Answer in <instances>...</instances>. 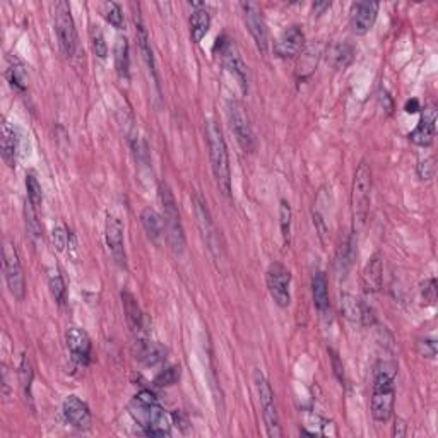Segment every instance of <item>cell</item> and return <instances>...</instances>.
<instances>
[{"instance_id":"ee69618b","label":"cell","mask_w":438,"mask_h":438,"mask_svg":"<svg viewBox=\"0 0 438 438\" xmlns=\"http://www.w3.org/2000/svg\"><path fill=\"white\" fill-rule=\"evenodd\" d=\"M330 355H332V365H334V373L337 375V378L342 382L344 380V371H342V365L339 362V358H337V355L334 351H330Z\"/></svg>"},{"instance_id":"8fae6325","label":"cell","mask_w":438,"mask_h":438,"mask_svg":"<svg viewBox=\"0 0 438 438\" xmlns=\"http://www.w3.org/2000/svg\"><path fill=\"white\" fill-rule=\"evenodd\" d=\"M228 117H230L231 128H233L235 135H237V141L240 142V146L245 151H253L255 147V139H253L252 127H250L249 115H246L244 105L237 99H231L228 103Z\"/></svg>"},{"instance_id":"bcb514c9","label":"cell","mask_w":438,"mask_h":438,"mask_svg":"<svg viewBox=\"0 0 438 438\" xmlns=\"http://www.w3.org/2000/svg\"><path fill=\"white\" fill-rule=\"evenodd\" d=\"M327 9H330V2H315L314 3V12L315 14H323Z\"/></svg>"},{"instance_id":"277c9868","label":"cell","mask_w":438,"mask_h":438,"mask_svg":"<svg viewBox=\"0 0 438 438\" xmlns=\"http://www.w3.org/2000/svg\"><path fill=\"white\" fill-rule=\"evenodd\" d=\"M160 202L163 208V224L167 231L168 244L175 253H183L185 250V233H183L182 218H180L178 205H176L175 197H173L170 187L165 182L160 183Z\"/></svg>"},{"instance_id":"e0dca14e","label":"cell","mask_w":438,"mask_h":438,"mask_svg":"<svg viewBox=\"0 0 438 438\" xmlns=\"http://www.w3.org/2000/svg\"><path fill=\"white\" fill-rule=\"evenodd\" d=\"M64 416L74 428L83 430V432L90 430L91 423H93V416H91L90 407L77 396H69L64 401Z\"/></svg>"},{"instance_id":"d590c367","label":"cell","mask_w":438,"mask_h":438,"mask_svg":"<svg viewBox=\"0 0 438 438\" xmlns=\"http://www.w3.org/2000/svg\"><path fill=\"white\" fill-rule=\"evenodd\" d=\"M353 60V49L349 45H337L332 51V64L337 69H346Z\"/></svg>"},{"instance_id":"cb8c5ba5","label":"cell","mask_w":438,"mask_h":438,"mask_svg":"<svg viewBox=\"0 0 438 438\" xmlns=\"http://www.w3.org/2000/svg\"><path fill=\"white\" fill-rule=\"evenodd\" d=\"M17 149H19V137H17L16 130L10 127L9 122L3 120L2 122V158L7 163V167H16V156Z\"/></svg>"},{"instance_id":"7dc6e473","label":"cell","mask_w":438,"mask_h":438,"mask_svg":"<svg viewBox=\"0 0 438 438\" xmlns=\"http://www.w3.org/2000/svg\"><path fill=\"white\" fill-rule=\"evenodd\" d=\"M406 435V425H403V423H397L394 425V437H404Z\"/></svg>"},{"instance_id":"f35d334b","label":"cell","mask_w":438,"mask_h":438,"mask_svg":"<svg viewBox=\"0 0 438 438\" xmlns=\"http://www.w3.org/2000/svg\"><path fill=\"white\" fill-rule=\"evenodd\" d=\"M178 378H180V368L178 367H170L158 375L156 380H154V384L160 385V387H170V385L178 382Z\"/></svg>"},{"instance_id":"60d3db41","label":"cell","mask_w":438,"mask_h":438,"mask_svg":"<svg viewBox=\"0 0 438 438\" xmlns=\"http://www.w3.org/2000/svg\"><path fill=\"white\" fill-rule=\"evenodd\" d=\"M421 298L426 305H435L437 301V281L433 278L421 283Z\"/></svg>"},{"instance_id":"4316f807","label":"cell","mask_w":438,"mask_h":438,"mask_svg":"<svg viewBox=\"0 0 438 438\" xmlns=\"http://www.w3.org/2000/svg\"><path fill=\"white\" fill-rule=\"evenodd\" d=\"M209 26H211V16H209V12L204 7H197L192 12V16H190V35H192V40L195 43L202 42V38L208 35Z\"/></svg>"},{"instance_id":"7402d4cb","label":"cell","mask_w":438,"mask_h":438,"mask_svg":"<svg viewBox=\"0 0 438 438\" xmlns=\"http://www.w3.org/2000/svg\"><path fill=\"white\" fill-rule=\"evenodd\" d=\"M312 293H314V305L319 314L326 317L330 310L329 288H327V278L322 271H317L312 279Z\"/></svg>"},{"instance_id":"ac0fdd59","label":"cell","mask_w":438,"mask_h":438,"mask_svg":"<svg viewBox=\"0 0 438 438\" xmlns=\"http://www.w3.org/2000/svg\"><path fill=\"white\" fill-rule=\"evenodd\" d=\"M65 337H67V348L74 362H77L79 365H87L91 358V339L86 330L81 327H71Z\"/></svg>"},{"instance_id":"4fadbf2b","label":"cell","mask_w":438,"mask_h":438,"mask_svg":"<svg viewBox=\"0 0 438 438\" xmlns=\"http://www.w3.org/2000/svg\"><path fill=\"white\" fill-rule=\"evenodd\" d=\"M105 238L106 245H108L110 253H112L113 260L119 264L120 267H127V255H125V245H124V224L117 216L108 214L106 216V226H105Z\"/></svg>"},{"instance_id":"d6a6232c","label":"cell","mask_w":438,"mask_h":438,"mask_svg":"<svg viewBox=\"0 0 438 438\" xmlns=\"http://www.w3.org/2000/svg\"><path fill=\"white\" fill-rule=\"evenodd\" d=\"M26 192H28V202L29 204L35 205L36 209H38V205L42 204V185H40V182L36 180V176L33 175V173H29L28 176H26Z\"/></svg>"},{"instance_id":"74e56055","label":"cell","mask_w":438,"mask_h":438,"mask_svg":"<svg viewBox=\"0 0 438 438\" xmlns=\"http://www.w3.org/2000/svg\"><path fill=\"white\" fill-rule=\"evenodd\" d=\"M21 384H23L24 394L26 396H31V382H33V368L31 363H29L28 355H23V362H21Z\"/></svg>"},{"instance_id":"5bb4252c","label":"cell","mask_w":438,"mask_h":438,"mask_svg":"<svg viewBox=\"0 0 438 438\" xmlns=\"http://www.w3.org/2000/svg\"><path fill=\"white\" fill-rule=\"evenodd\" d=\"M378 14V3L362 0V2L351 3L349 9V23L356 35H367L373 28L375 19Z\"/></svg>"},{"instance_id":"30bf717a","label":"cell","mask_w":438,"mask_h":438,"mask_svg":"<svg viewBox=\"0 0 438 438\" xmlns=\"http://www.w3.org/2000/svg\"><path fill=\"white\" fill-rule=\"evenodd\" d=\"M216 49H219L221 60H223L224 67L233 74V77L240 84L242 91L246 93L249 91V74H246V65L233 40H230L228 36H221Z\"/></svg>"},{"instance_id":"484cf974","label":"cell","mask_w":438,"mask_h":438,"mask_svg":"<svg viewBox=\"0 0 438 438\" xmlns=\"http://www.w3.org/2000/svg\"><path fill=\"white\" fill-rule=\"evenodd\" d=\"M137 358L147 367H154L167 358V349L154 341H139Z\"/></svg>"},{"instance_id":"d6986e66","label":"cell","mask_w":438,"mask_h":438,"mask_svg":"<svg viewBox=\"0 0 438 438\" xmlns=\"http://www.w3.org/2000/svg\"><path fill=\"white\" fill-rule=\"evenodd\" d=\"M437 132V110L435 106H430L425 110L421 120H419L418 127L411 132L407 137L411 142H414L416 146H430L435 139Z\"/></svg>"},{"instance_id":"7c38bea8","label":"cell","mask_w":438,"mask_h":438,"mask_svg":"<svg viewBox=\"0 0 438 438\" xmlns=\"http://www.w3.org/2000/svg\"><path fill=\"white\" fill-rule=\"evenodd\" d=\"M245 14V23L249 26V31L252 35L253 42H255L257 49L262 55L267 53L269 50V33H267V24L264 21L262 10L259 9V6L253 2L242 3Z\"/></svg>"},{"instance_id":"9c48e42d","label":"cell","mask_w":438,"mask_h":438,"mask_svg":"<svg viewBox=\"0 0 438 438\" xmlns=\"http://www.w3.org/2000/svg\"><path fill=\"white\" fill-rule=\"evenodd\" d=\"M267 289L271 293V298L276 301V305H279L281 308H286L292 303V292H289V286H292V272L288 271V267H285L283 264L274 262L271 264L267 269Z\"/></svg>"},{"instance_id":"e575fe53","label":"cell","mask_w":438,"mask_h":438,"mask_svg":"<svg viewBox=\"0 0 438 438\" xmlns=\"http://www.w3.org/2000/svg\"><path fill=\"white\" fill-rule=\"evenodd\" d=\"M90 40L91 45H93L94 53H96L99 58H106V55H108V47H106L105 36H103V31L98 26H91Z\"/></svg>"},{"instance_id":"83f0119b","label":"cell","mask_w":438,"mask_h":438,"mask_svg":"<svg viewBox=\"0 0 438 438\" xmlns=\"http://www.w3.org/2000/svg\"><path fill=\"white\" fill-rule=\"evenodd\" d=\"M7 79L12 84V87H17L19 91H24L28 86V71L26 65L17 57L7 58Z\"/></svg>"},{"instance_id":"836d02e7","label":"cell","mask_w":438,"mask_h":438,"mask_svg":"<svg viewBox=\"0 0 438 438\" xmlns=\"http://www.w3.org/2000/svg\"><path fill=\"white\" fill-rule=\"evenodd\" d=\"M353 259H355V238L349 237L348 242H346L344 245H342V250H341V257L337 259V269H339V272H342V274H346L348 272L349 266L353 264Z\"/></svg>"},{"instance_id":"5b68a950","label":"cell","mask_w":438,"mask_h":438,"mask_svg":"<svg viewBox=\"0 0 438 438\" xmlns=\"http://www.w3.org/2000/svg\"><path fill=\"white\" fill-rule=\"evenodd\" d=\"M370 192H371V171L370 167L363 161L360 163L358 170L355 173L353 180V194H351V205H353V219H355V230L365 224L368 216V208H370Z\"/></svg>"},{"instance_id":"603a6c76","label":"cell","mask_w":438,"mask_h":438,"mask_svg":"<svg viewBox=\"0 0 438 438\" xmlns=\"http://www.w3.org/2000/svg\"><path fill=\"white\" fill-rule=\"evenodd\" d=\"M141 223L142 226H144L147 237H149V240L153 242L154 245H161V242H163L165 238V224H163V219L158 216V212L154 211V209L151 208H146L142 209L141 212Z\"/></svg>"},{"instance_id":"ffe728a7","label":"cell","mask_w":438,"mask_h":438,"mask_svg":"<svg viewBox=\"0 0 438 438\" xmlns=\"http://www.w3.org/2000/svg\"><path fill=\"white\" fill-rule=\"evenodd\" d=\"M341 312L346 319L353 320V322H360L365 323V326H370L373 323L375 317L373 310L365 303L355 298L353 294H342L341 298Z\"/></svg>"},{"instance_id":"f546056e","label":"cell","mask_w":438,"mask_h":438,"mask_svg":"<svg viewBox=\"0 0 438 438\" xmlns=\"http://www.w3.org/2000/svg\"><path fill=\"white\" fill-rule=\"evenodd\" d=\"M137 40H139V47H141L142 57H144L147 67H149V72L153 74L154 81H156V86L160 87V83H158V76H156V65H154V57H153V50H151L149 45V38H147V31L142 26V23H137Z\"/></svg>"},{"instance_id":"ab89813d","label":"cell","mask_w":438,"mask_h":438,"mask_svg":"<svg viewBox=\"0 0 438 438\" xmlns=\"http://www.w3.org/2000/svg\"><path fill=\"white\" fill-rule=\"evenodd\" d=\"M51 240H53L55 249L58 252H64L65 246L69 244V231L65 230V226H62V224L55 226L53 231H51Z\"/></svg>"},{"instance_id":"2e32d148","label":"cell","mask_w":438,"mask_h":438,"mask_svg":"<svg viewBox=\"0 0 438 438\" xmlns=\"http://www.w3.org/2000/svg\"><path fill=\"white\" fill-rule=\"evenodd\" d=\"M305 47V33L300 26H289L288 29L278 36L274 43V51L281 58H293L303 50Z\"/></svg>"},{"instance_id":"d4e9b609","label":"cell","mask_w":438,"mask_h":438,"mask_svg":"<svg viewBox=\"0 0 438 438\" xmlns=\"http://www.w3.org/2000/svg\"><path fill=\"white\" fill-rule=\"evenodd\" d=\"M122 303H124V310L125 315H127V322L128 327L132 329V332H141L144 329V315H142L141 308H139L137 301H135L134 294L124 292L122 293Z\"/></svg>"},{"instance_id":"6da1fadb","label":"cell","mask_w":438,"mask_h":438,"mask_svg":"<svg viewBox=\"0 0 438 438\" xmlns=\"http://www.w3.org/2000/svg\"><path fill=\"white\" fill-rule=\"evenodd\" d=\"M130 414L139 423L147 437L170 435L171 419L158 404L156 396L151 390H141L130 403Z\"/></svg>"},{"instance_id":"44dd1931","label":"cell","mask_w":438,"mask_h":438,"mask_svg":"<svg viewBox=\"0 0 438 438\" xmlns=\"http://www.w3.org/2000/svg\"><path fill=\"white\" fill-rule=\"evenodd\" d=\"M382 276H384V266L378 253H375L367 264L365 271L362 274V283L365 293H377L382 288Z\"/></svg>"},{"instance_id":"b9f144b4","label":"cell","mask_w":438,"mask_h":438,"mask_svg":"<svg viewBox=\"0 0 438 438\" xmlns=\"http://www.w3.org/2000/svg\"><path fill=\"white\" fill-rule=\"evenodd\" d=\"M418 176L421 180H432L435 176V165H433V158L421 161L418 165Z\"/></svg>"},{"instance_id":"52a82bcc","label":"cell","mask_w":438,"mask_h":438,"mask_svg":"<svg viewBox=\"0 0 438 438\" xmlns=\"http://www.w3.org/2000/svg\"><path fill=\"white\" fill-rule=\"evenodd\" d=\"M55 31L62 51L67 57H74L77 50V31L67 2L55 3Z\"/></svg>"},{"instance_id":"f1b7e54d","label":"cell","mask_w":438,"mask_h":438,"mask_svg":"<svg viewBox=\"0 0 438 438\" xmlns=\"http://www.w3.org/2000/svg\"><path fill=\"white\" fill-rule=\"evenodd\" d=\"M115 69L120 79H128V67H130V57H128V42L125 36H119L115 42Z\"/></svg>"},{"instance_id":"8d00e7d4","label":"cell","mask_w":438,"mask_h":438,"mask_svg":"<svg viewBox=\"0 0 438 438\" xmlns=\"http://www.w3.org/2000/svg\"><path fill=\"white\" fill-rule=\"evenodd\" d=\"M105 19L108 21L110 24L113 26V28L120 29L124 26V14H122V9H120L119 3L115 2H106L105 3Z\"/></svg>"},{"instance_id":"3957f363","label":"cell","mask_w":438,"mask_h":438,"mask_svg":"<svg viewBox=\"0 0 438 438\" xmlns=\"http://www.w3.org/2000/svg\"><path fill=\"white\" fill-rule=\"evenodd\" d=\"M208 134V146H209V158H211V168L214 173L216 183L219 190L224 195H230L231 192V170H230V158H228V147L224 142L223 132L219 125L211 120L205 127Z\"/></svg>"},{"instance_id":"f6af8a7d","label":"cell","mask_w":438,"mask_h":438,"mask_svg":"<svg viewBox=\"0 0 438 438\" xmlns=\"http://www.w3.org/2000/svg\"><path fill=\"white\" fill-rule=\"evenodd\" d=\"M404 110H406L407 113H416V112H419V110H421V108H419L418 99L413 98V99H410V101L406 103V108H404Z\"/></svg>"},{"instance_id":"9a60e30c","label":"cell","mask_w":438,"mask_h":438,"mask_svg":"<svg viewBox=\"0 0 438 438\" xmlns=\"http://www.w3.org/2000/svg\"><path fill=\"white\" fill-rule=\"evenodd\" d=\"M194 204H195V214H197L199 226H201L202 235H204V240L208 242L209 250L214 253V257H219V253H221L219 233H218V230H216L214 223H212L208 204H205V201L201 197V195H195Z\"/></svg>"},{"instance_id":"ba28073f","label":"cell","mask_w":438,"mask_h":438,"mask_svg":"<svg viewBox=\"0 0 438 438\" xmlns=\"http://www.w3.org/2000/svg\"><path fill=\"white\" fill-rule=\"evenodd\" d=\"M3 274H6V283L10 294H12L17 301L23 300L26 292L23 267H21L16 246H14L12 242L9 240L3 244Z\"/></svg>"},{"instance_id":"7a4b0ae2","label":"cell","mask_w":438,"mask_h":438,"mask_svg":"<svg viewBox=\"0 0 438 438\" xmlns=\"http://www.w3.org/2000/svg\"><path fill=\"white\" fill-rule=\"evenodd\" d=\"M397 365L394 362H378L373 373V394H371V416L375 421H389L396 399Z\"/></svg>"},{"instance_id":"8992f818","label":"cell","mask_w":438,"mask_h":438,"mask_svg":"<svg viewBox=\"0 0 438 438\" xmlns=\"http://www.w3.org/2000/svg\"><path fill=\"white\" fill-rule=\"evenodd\" d=\"M253 382H255L260 406H262V416L264 423H266L267 435L271 438H279L283 435V432L281 425H279V416L278 410H276V399L271 384H269L266 375L260 370H255V373H253Z\"/></svg>"},{"instance_id":"7bdbcfd3","label":"cell","mask_w":438,"mask_h":438,"mask_svg":"<svg viewBox=\"0 0 438 438\" xmlns=\"http://www.w3.org/2000/svg\"><path fill=\"white\" fill-rule=\"evenodd\" d=\"M418 349H419V353L425 356V358H435L437 356V342L433 339L419 341Z\"/></svg>"},{"instance_id":"4dcf8cb0","label":"cell","mask_w":438,"mask_h":438,"mask_svg":"<svg viewBox=\"0 0 438 438\" xmlns=\"http://www.w3.org/2000/svg\"><path fill=\"white\" fill-rule=\"evenodd\" d=\"M49 286H50L51 296L55 298V301H57L58 305H64L65 303V293H67V289H65V283H64V278L60 276V272L58 271L50 272Z\"/></svg>"},{"instance_id":"1f68e13d","label":"cell","mask_w":438,"mask_h":438,"mask_svg":"<svg viewBox=\"0 0 438 438\" xmlns=\"http://www.w3.org/2000/svg\"><path fill=\"white\" fill-rule=\"evenodd\" d=\"M279 223H281V233L283 238H285V244H289V233H292V218H293V212H292V205H289L288 201L283 199L281 205H279Z\"/></svg>"}]
</instances>
